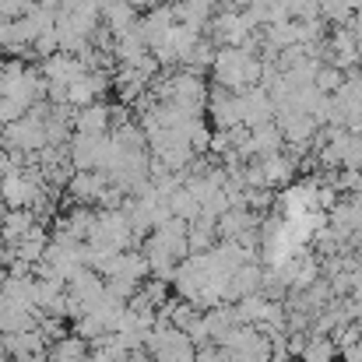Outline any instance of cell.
<instances>
[{
    "label": "cell",
    "instance_id": "1",
    "mask_svg": "<svg viewBox=\"0 0 362 362\" xmlns=\"http://www.w3.org/2000/svg\"><path fill=\"white\" fill-rule=\"evenodd\" d=\"M106 187H110V176L99 169H74L67 176V197L74 204H99Z\"/></svg>",
    "mask_w": 362,
    "mask_h": 362
},
{
    "label": "cell",
    "instance_id": "2",
    "mask_svg": "<svg viewBox=\"0 0 362 362\" xmlns=\"http://www.w3.org/2000/svg\"><path fill=\"white\" fill-rule=\"evenodd\" d=\"M74 134H110L113 130V106L110 103H88V106H78L74 110Z\"/></svg>",
    "mask_w": 362,
    "mask_h": 362
},
{
    "label": "cell",
    "instance_id": "3",
    "mask_svg": "<svg viewBox=\"0 0 362 362\" xmlns=\"http://www.w3.org/2000/svg\"><path fill=\"white\" fill-rule=\"evenodd\" d=\"M260 274H264V267L257 260H243L240 267H233V274L226 281V292H222V303H236L250 292H260Z\"/></svg>",
    "mask_w": 362,
    "mask_h": 362
},
{
    "label": "cell",
    "instance_id": "4",
    "mask_svg": "<svg viewBox=\"0 0 362 362\" xmlns=\"http://www.w3.org/2000/svg\"><path fill=\"white\" fill-rule=\"evenodd\" d=\"M257 165H260V176H264V183H267L271 190H274V187H285V183L296 180V162L285 155V148L274 151V155L257 158Z\"/></svg>",
    "mask_w": 362,
    "mask_h": 362
},
{
    "label": "cell",
    "instance_id": "5",
    "mask_svg": "<svg viewBox=\"0 0 362 362\" xmlns=\"http://www.w3.org/2000/svg\"><path fill=\"white\" fill-rule=\"evenodd\" d=\"M35 211L32 208H7L0 215V243H18L32 226H35Z\"/></svg>",
    "mask_w": 362,
    "mask_h": 362
},
{
    "label": "cell",
    "instance_id": "6",
    "mask_svg": "<svg viewBox=\"0 0 362 362\" xmlns=\"http://www.w3.org/2000/svg\"><path fill=\"white\" fill-rule=\"evenodd\" d=\"M49 362H88V341L78 334H64L49 345Z\"/></svg>",
    "mask_w": 362,
    "mask_h": 362
},
{
    "label": "cell",
    "instance_id": "7",
    "mask_svg": "<svg viewBox=\"0 0 362 362\" xmlns=\"http://www.w3.org/2000/svg\"><path fill=\"white\" fill-rule=\"evenodd\" d=\"M165 204H169V211H173L176 218H183V222H194V218L201 215V201H197V197H194L183 183H180V187L165 197Z\"/></svg>",
    "mask_w": 362,
    "mask_h": 362
},
{
    "label": "cell",
    "instance_id": "8",
    "mask_svg": "<svg viewBox=\"0 0 362 362\" xmlns=\"http://www.w3.org/2000/svg\"><path fill=\"white\" fill-rule=\"evenodd\" d=\"M356 7H359V0H317V14L327 25H349Z\"/></svg>",
    "mask_w": 362,
    "mask_h": 362
},
{
    "label": "cell",
    "instance_id": "9",
    "mask_svg": "<svg viewBox=\"0 0 362 362\" xmlns=\"http://www.w3.org/2000/svg\"><path fill=\"white\" fill-rule=\"evenodd\" d=\"M299 362H338V349L331 338H313L310 334V345L303 349Z\"/></svg>",
    "mask_w": 362,
    "mask_h": 362
},
{
    "label": "cell",
    "instance_id": "10",
    "mask_svg": "<svg viewBox=\"0 0 362 362\" xmlns=\"http://www.w3.org/2000/svg\"><path fill=\"white\" fill-rule=\"evenodd\" d=\"M341 81H345V71H338L334 64H320L317 74H313V85H317L320 92H327V95H334V92L341 88Z\"/></svg>",
    "mask_w": 362,
    "mask_h": 362
},
{
    "label": "cell",
    "instance_id": "11",
    "mask_svg": "<svg viewBox=\"0 0 362 362\" xmlns=\"http://www.w3.org/2000/svg\"><path fill=\"white\" fill-rule=\"evenodd\" d=\"M331 341H334V349L338 352H345V349H352V345H359L362 341V327L352 320V324H341L338 331H331Z\"/></svg>",
    "mask_w": 362,
    "mask_h": 362
},
{
    "label": "cell",
    "instance_id": "12",
    "mask_svg": "<svg viewBox=\"0 0 362 362\" xmlns=\"http://www.w3.org/2000/svg\"><path fill=\"white\" fill-rule=\"evenodd\" d=\"M165 4H173V0H165Z\"/></svg>",
    "mask_w": 362,
    "mask_h": 362
}]
</instances>
